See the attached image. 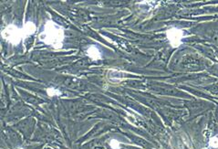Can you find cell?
<instances>
[{"mask_svg":"<svg viewBox=\"0 0 218 149\" xmlns=\"http://www.w3.org/2000/svg\"><path fill=\"white\" fill-rule=\"evenodd\" d=\"M166 37L173 48H178L182 44L183 31L178 28H171L166 31Z\"/></svg>","mask_w":218,"mask_h":149,"instance_id":"cell-3","label":"cell"},{"mask_svg":"<svg viewBox=\"0 0 218 149\" xmlns=\"http://www.w3.org/2000/svg\"><path fill=\"white\" fill-rule=\"evenodd\" d=\"M123 75H124V73L122 72V71H119V70H111L109 72V76L110 78L114 76V78L111 80L113 82H120V80H123Z\"/></svg>","mask_w":218,"mask_h":149,"instance_id":"cell-6","label":"cell"},{"mask_svg":"<svg viewBox=\"0 0 218 149\" xmlns=\"http://www.w3.org/2000/svg\"><path fill=\"white\" fill-rule=\"evenodd\" d=\"M1 36L5 40H7L13 46L19 45L21 40L25 39L22 31V28H18L14 24H10L8 27H6L1 32Z\"/></svg>","mask_w":218,"mask_h":149,"instance_id":"cell-2","label":"cell"},{"mask_svg":"<svg viewBox=\"0 0 218 149\" xmlns=\"http://www.w3.org/2000/svg\"><path fill=\"white\" fill-rule=\"evenodd\" d=\"M39 39L46 45L52 47L55 49H60L63 47L65 39V31L62 27L52 20H47L43 31L39 34Z\"/></svg>","mask_w":218,"mask_h":149,"instance_id":"cell-1","label":"cell"},{"mask_svg":"<svg viewBox=\"0 0 218 149\" xmlns=\"http://www.w3.org/2000/svg\"><path fill=\"white\" fill-rule=\"evenodd\" d=\"M36 30H37V27L34 24V22H32V21H27L25 23V25L22 27V31H23V34H24L25 39L27 37L33 35L36 32Z\"/></svg>","mask_w":218,"mask_h":149,"instance_id":"cell-5","label":"cell"},{"mask_svg":"<svg viewBox=\"0 0 218 149\" xmlns=\"http://www.w3.org/2000/svg\"><path fill=\"white\" fill-rule=\"evenodd\" d=\"M86 53H87V56L89 57L93 61H99L101 59V52L96 46L92 45V46L88 47Z\"/></svg>","mask_w":218,"mask_h":149,"instance_id":"cell-4","label":"cell"},{"mask_svg":"<svg viewBox=\"0 0 218 149\" xmlns=\"http://www.w3.org/2000/svg\"><path fill=\"white\" fill-rule=\"evenodd\" d=\"M203 149H207V148H203Z\"/></svg>","mask_w":218,"mask_h":149,"instance_id":"cell-10","label":"cell"},{"mask_svg":"<svg viewBox=\"0 0 218 149\" xmlns=\"http://www.w3.org/2000/svg\"><path fill=\"white\" fill-rule=\"evenodd\" d=\"M109 144H110V146L112 149H120V143L116 139H111Z\"/></svg>","mask_w":218,"mask_h":149,"instance_id":"cell-8","label":"cell"},{"mask_svg":"<svg viewBox=\"0 0 218 149\" xmlns=\"http://www.w3.org/2000/svg\"><path fill=\"white\" fill-rule=\"evenodd\" d=\"M209 144H210L211 147L218 148V137H216V136L212 137L209 141Z\"/></svg>","mask_w":218,"mask_h":149,"instance_id":"cell-9","label":"cell"},{"mask_svg":"<svg viewBox=\"0 0 218 149\" xmlns=\"http://www.w3.org/2000/svg\"><path fill=\"white\" fill-rule=\"evenodd\" d=\"M47 96L50 97H54V96H60L61 95V92L54 87H50L47 89Z\"/></svg>","mask_w":218,"mask_h":149,"instance_id":"cell-7","label":"cell"}]
</instances>
